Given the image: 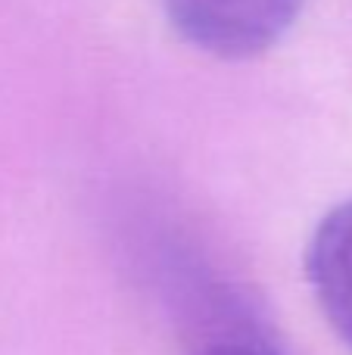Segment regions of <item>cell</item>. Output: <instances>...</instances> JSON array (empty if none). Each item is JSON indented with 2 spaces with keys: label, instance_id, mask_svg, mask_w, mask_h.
<instances>
[{
  "label": "cell",
  "instance_id": "cell-1",
  "mask_svg": "<svg viewBox=\"0 0 352 355\" xmlns=\"http://www.w3.org/2000/svg\"><path fill=\"white\" fill-rule=\"evenodd\" d=\"M172 28L218 60H253L297 25L306 0H162Z\"/></svg>",
  "mask_w": 352,
  "mask_h": 355
},
{
  "label": "cell",
  "instance_id": "cell-2",
  "mask_svg": "<svg viewBox=\"0 0 352 355\" xmlns=\"http://www.w3.org/2000/svg\"><path fill=\"white\" fill-rule=\"evenodd\" d=\"M306 281L324 321L352 349V200L334 206L312 231Z\"/></svg>",
  "mask_w": 352,
  "mask_h": 355
},
{
  "label": "cell",
  "instance_id": "cell-3",
  "mask_svg": "<svg viewBox=\"0 0 352 355\" xmlns=\"http://www.w3.org/2000/svg\"><path fill=\"white\" fill-rule=\"evenodd\" d=\"M200 355H274V349L247 343V340H215V343H209Z\"/></svg>",
  "mask_w": 352,
  "mask_h": 355
}]
</instances>
